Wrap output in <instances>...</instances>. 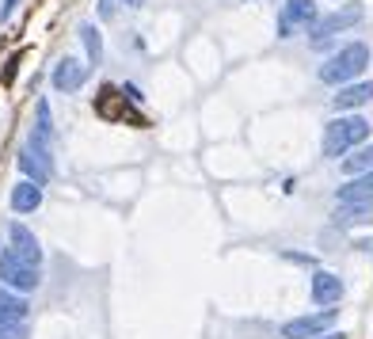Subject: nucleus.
<instances>
[{"label": "nucleus", "instance_id": "obj_2", "mask_svg": "<svg viewBox=\"0 0 373 339\" xmlns=\"http://www.w3.org/2000/svg\"><path fill=\"white\" fill-rule=\"evenodd\" d=\"M365 65H370V46L365 42H350V46H343L335 58H328L320 65V80L324 84H350Z\"/></svg>", "mask_w": 373, "mask_h": 339}, {"label": "nucleus", "instance_id": "obj_21", "mask_svg": "<svg viewBox=\"0 0 373 339\" xmlns=\"http://www.w3.org/2000/svg\"><path fill=\"white\" fill-rule=\"evenodd\" d=\"M118 12V0H100V19H111Z\"/></svg>", "mask_w": 373, "mask_h": 339}, {"label": "nucleus", "instance_id": "obj_22", "mask_svg": "<svg viewBox=\"0 0 373 339\" xmlns=\"http://www.w3.org/2000/svg\"><path fill=\"white\" fill-rule=\"evenodd\" d=\"M122 96H126L130 103H142V91L133 88V84H122Z\"/></svg>", "mask_w": 373, "mask_h": 339}, {"label": "nucleus", "instance_id": "obj_20", "mask_svg": "<svg viewBox=\"0 0 373 339\" xmlns=\"http://www.w3.org/2000/svg\"><path fill=\"white\" fill-rule=\"evenodd\" d=\"M19 58H23V54H12V58H8V65H4V73H0V80H4V84H12V80H16Z\"/></svg>", "mask_w": 373, "mask_h": 339}, {"label": "nucleus", "instance_id": "obj_3", "mask_svg": "<svg viewBox=\"0 0 373 339\" xmlns=\"http://www.w3.org/2000/svg\"><path fill=\"white\" fill-rule=\"evenodd\" d=\"M362 16H365V8L354 0V4H343L339 12H332V16L316 19V27H313V46H316V42H328L332 34H339V31H350L354 23H362Z\"/></svg>", "mask_w": 373, "mask_h": 339}, {"label": "nucleus", "instance_id": "obj_6", "mask_svg": "<svg viewBox=\"0 0 373 339\" xmlns=\"http://www.w3.org/2000/svg\"><path fill=\"white\" fill-rule=\"evenodd\" d=\"M95 115H100V118H111V122H118V118H130L133 126H145L142 115H133V111L126 107L122 88H115V84H107V88L95 96Z\"/></svg>", "mask_w": 373, "mask_h": 339}, {"label": "nucleus", "instance_id": "obj_18", "mask_svg": "<svg viewBox=\"0 0 373 339\" xmlns=\"http://www.w3.org/2000/svg\"><path fill=\"white\" fill-rule=\"evenodd\" d=\"M0 316H19V320L27 316V301L8 294V286H0Z\"/></svg>", "mask_w": 373, "mask_h": 339}, {"label": "nucleus", "instance_id": "obj_14", "mask_svg": "<svg viewBox=\"0 0 373 339\" xmlns=\"http://www.w3.org/2000/svg\"><path fill=\"white\" fill-rule=\"evenodd\" d=\"M16 164H19V172L27 175V183H38V187H42L46 179H50V172H54V168L46 164L42 157H34L31 149H23V153H19V160H16Z\"/></svg>", "mask_w": 373, "mask_h": 339}, {"label": "nucleus", "instance_id": "obj_24", "mask_svg": "<svg viewBox=\"0 0 373 339\" xmlns=\"http://www.w3.org/2000/svg\"><path fill=\"white\" fill-rule=\"evenodd\" d=\"M316 339H347L343 331H324V336H316Z\"/></svg>", "mask_w": 373, "mask_h": 339}, {"label": "nucleus", "instance_id": "obj_4", "mask_svg": "<svg viewBox=\"0 0 373 339\" xmlns=\"http://www.w3.org/2000/svg\"><path fill=\"white\" fill-rule=\"evenodd\" d=\"M0 278H4V286H12V289H34L38 286V267L19 259L16 252L8 248L0 256Z\"/></svg>", "mask_w": 373, "mask_h": 339}, {"label": "nucleus", "instance_id": "obj_11", "mask_svg": "<svg viewBox=\"0 0 373 339\" xmlns=\"http://www.w3.org/2000/svg\"><path fill=\"white\" fill-rule=\"evenodd\" d=\"M370 100H373V84L358 80V84H343L332 103H335V111H354V107H365Z\"/></svg>", "mask_w": 373, "mask_h": 339}, {"label": "nucleus", "instance_id": "obj_5", "mask_svg": "<svg viewBox=\"0 0 373 339\" xmlns=\"http://www.w3.org/2000/svg\"><path fill=\"white\" fill-rule=\"evenodd\" d=\"M335 316H339V309H324V313H313V316H297V320H290L282 328V339H316V336H324V331L332 328Z\"/></svg>", "mask_w": 373, "mask_h": 339}, {"label": "nucleus", "instance_id": "obj_10", "mask_svg": "<svg viewBox=\"0 0 373 339\" xmlns=\"http://www.w3.org/2000/svg\"><path fill=\"white\" fill-rule=\"evenodd\" d=\"M343 298V278L332 271H316L313 274V301L316 305H335Z\"/></svg>", "mask_w": 373, "mask_h": 339}, {"label": "nucleus", "instance_id": "obj_19", "mask_svg": "<svg viewBox=\"0 0 373 339\" xmlns=\"http://www.w3.org/2000/svg\"><path fill=\"white\" fill-rule=\"evenodd\" d=\"M0 339H27V324L19 316H0Z\"/></svg>", "mask_w": 373, "mask_h": 339}, {"label": "nucleus", "instance_id": "obj_16", "mask_svg": "<svg viewBox=\"0 0 373 339\" xmlns=\"http://www.w3.org/2000/svg\"><path fill=\"white\" fill-rule=\"evenodd\" d=\"M80 39H84V46H88V61L100 65L103 61V39H100V31H95V23H80Z\"/></svg>", "mask_w": 373, "mask_h": 339}, {"label": "nucleus", "instance_id": "obj_23", "mask_svg": "<svg viewBox=\"0 0 373 339\" xmlns=\"http://www.w3.org/2000/svg\"><path fill=\"white\" fill-rule=\"evenodd\" d=\"M16 4H19V0H4V4H0V19H8L12 12H16Z\"/></svg>", "mask_w": 373, "mask_h": 339}, {"label": "nucleus", "instance_id": "obj_12", "mask_svg": "<svg viewBox=\"0 0 373 339\" xmlns=\"http://www.w3.org/2000/svg\"><path fill=\"white\" fill-rule=\"evenodd\" d=\"M38 206H42L38 183H16V187H12V210H16V214H34Z\"/></svg>", "mask_w": 373, "mask_h": 339}, {"label": "nucleus", "instance_id": "obj_1", "mask_svg": "<svg viewBox=\"0 0 373 339\" xmlns=\"http://www.w3.org/2000/svg\"><path fill=\"white\" fill-rule=\"evenodd\" d=\"M370 138V122L362 115H347V118H332L324 126V157H343L347 149L362 145Z\"/></svg>", "mask_w": 373, "mask_h": 339}, {"label": "nucleus", "instance_id": "obj_15", "mask_svg": "<svg viewBox=\"0 0 373 339\" xmlns=\"http://www.w3.org/2000/svg\"><path fill=\"white\" fill-rule=\"evenodd\" d=\"M335 225H373V202H350L335 210Z\"/></svg>", "mask_w": 373, "mask_h": 339}, {"label": "nucleus", "instance_id": "obj_8", "mask_svg": "<svg viewBox=\"0 0 373 339\" xmlns=\"http://www.w3.org/2000/svg\"><path fill=\"white\" fill-rule=\"evenodd\" d=\"M50 80H54V88H58V91L73 96V91H80L84 80H88V65H80L76 58H61L58 65H54Z\"/></svg>", "mask_w": 373, "mask_h": 339}, {"label": "nucleus", "instance_id": "obj_17", "mask_svg": "<svg viewBox=\"0 0 373 339\" xmlns=\"http://www.w3.org/2000/svg\"><path fill=\"white\" fill-rule=\"evenodd\" d=\"M343 172H347V175L373 172V145H365V149H358L354 157H347V160H343Z\"/></svg>", "mask_w": 373, "mask_h": 339}, {"label": "nucleus", "instance_id": "obj_7", "mask_svg": "<svg viewBox=\"0 0 373 339\" xmlns=\"http://www.w3.org/2000/svg\"><path fill=\"white\" fill-rule=\"evenodd\" d=\"M316 4L313 0H286L282 16H278V39H290L293 27H316Z\"/></svg>", "mask_w": 373, "mask_h": 339}, {"label": "nucleus", "instance_id": "obj_25", "mask_svg": "<svg viewBox=\"0 0 373 339\" xmlns=\"http://www.w3.org/2000/svg\"><path fill=\"white\" fill-rule=\"evenodd\" d=\"M126 4H130V8H142V4H145V0H126Z\"/></svg>", "mask_w": 373, "mask_h": 339}, {"label": "nucleus", "instance_id": "obj_9", "mask_svg": "<svg viewBox=\"0 0 373 339\" xmlns=\"http://www.w3.org/2000/svg\"><path fill=\"white\" fill-rule=\"evenodd\" d=\"M8 240H12V252H16L19 259H27V263H34V267L42 263V248H38V240H34V232L27 229V225L12 221L8 225Z\"/></svg>", "mask_w": 373, "mask_h": 339}, {"label": "nucleus", "instance_id": "obj_13", "mask_svg": "<svg viewBox=\"0 0 373 339\" xmlns=\"http://www.w3.org/2000/svg\"><path fill=\"white\" fill-rule=\"evenodd\" d=\"M350 202H373V172H362L354 183L339 187V206H350Z\"/></svg>", "mask_w": 373, "mask_h": 339}]
</instances>
